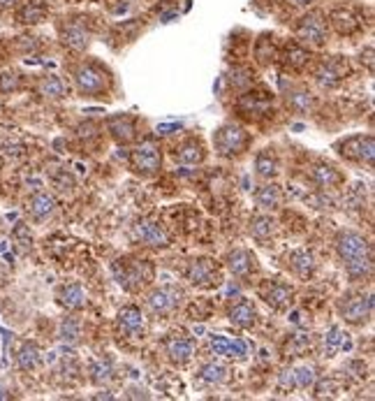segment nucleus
<instances>
[{
    "mask_svg": "<svg viewBox=\"0 0 375 401\" xmlns=\"http://www.w3.org/2000/svg\"><path fill=\"white\" fill-rule=\"evenodd\" d=\"M185 279L194 288H213L220 283V267L208 258H197L188 265Z\"/></svg>",
    "mask_w": 375,
    "mask_h": 401,
    "instance_id": "423d86ee",
    "label": "nucleus"
},
{
    "mask_svg": "<svg viewBox=\"0 0 375 401\" xmlns=\"http://www.w3.org/2000/svg\"><path fill=\"white\" fill-rule=\"evenodd\" d=\"M250 144V135L236 123H225L213 133V147L220 153L222 158H234L241 156L243 151L248 149Z\"/></svg>",
    "mask_w": 375,
    "mask_h": 401,
    "instance_id": "20e7f679",
    "label": "nucleus"
},
{
    "mask_svg": "<svg viewBox=\"0 0 375 401\" xmlns=\"http://www.w3.org/2000/svg\"><path fill=\"white\" fill-rule=\"evenodd\" d=\"M297 38L301 42H306V45H313V47L324 45V38H327V21H324L320 12L306 14V17L299 21Z\"/></svg>",
    "mask_w": 375,
    "mask_h": 401,
    "instance_id": "9d476101",
    "label": "nucleus"
},
{
    "mask_svg": "<svg viewBox=\"0 0 375 401\" xmlns=\"http://www.w3.org/2000/svg\"><path fill=\"white\" fill-rule=\"evenodd\" d=\"M257 320V311H255V304L250 300H241L236 302L232 309H229V323L239 330H250Z\"/></svg>",
    "mask_w": 375,
    "mask_h": 401,
    "instance_id": "412c9836",
    "label": "nucleus"
},
{
    "mask_svg": "<svg viewBox=\"0 0 375 401\" xmlns=\"http://www.w3.org/2000/svg\"><path fill=\"white\" fill-rule=\"evenodd\" d=\"M14 242H17V246H19L21 251H28V249H31L33 237H31V230H28L24 223L17 225V230H14Z\"/></svg>",
    "mask_w": 375,
    "mask_h": 401,
    "instance_id": "a19ab883",
    "label": "nucleus"
},
{
    "mask_svg": "<svg viewBox=\"0 0 375 401\" xmlns=\"http://www.w3.org/2000/svg\"><path fill=\"white\" fill-rule=\"evenodd\" d=\"M259 295H262V300L271 306V309H276V311H285L287 306L292 304V295H294V290L292 286H287L285 281H278V279H273V281H266L262 290H259Z\"/></svg>",
    "mask_w": 375,
    "mask_h": 401,
    "instance_id": "f8f14e48",
    "label": "nucleus"
},
{
    "mask_svg": "<svg viewBox=\"0 0 375 401\" xmlns=\"http://www.w3.org/2000/svg\"><path fill=\"white\" fill-rule=\"evenodd\" d=\"M38 91H40V96H45L47 100L65 98V84H63V79L56 75L42 77V82L38 84Z\"/></svg>",
    "mask_w": 375,
    "mask_h": 401,
    "instance_id": "2f4dec72",
    "label": "nucleus"
},
{
    "mask_svg": "<svg viewBox=\"0 0 375 401\" xmlns=\"http://www.w3.org/2000/svg\"><path fill=\"white\" fill-rule=\"evenodd\" d=\"M19 0H0V10H7V7H14Z\"/></svg>",
    "mask_w": 375,
    "mask_h": 401,
    "instance_id": "49530a36",
    "label": "nucleus"
},
{
    "mask_svg": "<svg viewBox=\"0 0 375 401\" xmlns=\"http://www.w3.org/2000/svg\"><path fill=\"white\" fill-rule=\"evenodd\" d=\"M164 353L174 364H188L194 355V341L185 339V337H171L167 344H164Z\"/></svg>",
    "mask_w": 375,
    "mask_h": 401,
    "instance_id": "6ab92c4d",
    "label": "nucleus"
},
{
    "mask_svg": "<svg viewBox=\"0 0 375 401\" xmlns=\"http://www.w3.org/2000/svg\"><path fill=\"white\" fill-rule=\"evenodd\" d=\"M313 75H315V82L320 84L322 89H336V86L343 82V77L348 75V63H345L341 56L324 58V61L317 63Z\"/></svg>",
    "mask_w": 375,
    "mask_h": 401,
    "instance_id": "0eeeda50",
    "label": "nucleus"
},
{
    "mask_svg": "<svg viewBox=\"0 0 375 401\" xmlns=\"http://www.w3.org/2000/svg\"><path fill=\"white\" fill-rule=\"evenodd\" d=\"M17 89H19V77L17 75H10V72L0 75V93H10V91H17Z\"/></svg>",
    "mask_w": 375,
    "mask_h": 401,
    "instance_id": "37998d69",
    "label": "nucleus"
},
{
    "mask_svg": "<svg viewBox=\"0 0 375 401\" xmlns=\"http://www.w3.org/2000/svg\"><path fill=\"white\" fill-rule=\"evenodd\" d=\"M285 65L292 70H301L304 65L308 63V51L301 47V45H287L285 49Z\"/></svg>",
    "mask_w": 375,
    "mask_h": 401,
    "instance_id": "c9c22d12",
    "label": "nucleus"
},
{
    "mask_svg": "<svg viewBox=\"0 0 375 401\" xmlns=\"http://www.w3.org/2000/svg\"><path fill=\"white\" fill-rule=\"evenodd\" d=\"M311 179H313V184L317 188H324V191H329V188H338V186L345 184L343 174L329 163H317L313 167V172H311Z\"/></svg>",
    "mask_w": 375,
    "mask_h": 401,
    "instance_id": "a211bd4d",
    "label": "nucleus"
},
{
    "mask_svg": "<svg viewBox=\"0 0 375 401\" xmlns=\"http://www.w3.org/2000/svg\"><path fill=\"white\" fill-rule=\"evenodd\" d=\"M292 374H294V388H301V390L311 388L317 378L313 367H299V369H294Z\"/></svg>",
    "mask_w": 375,
    "mask_h": 401,
    "instance_id": "ea45409f",
    "label": "nucleus"
},
{
    "mask_svg": "<svg viewBox=\"0 0 375 401\" xmlns=\"http://www.w3.org/2000/svg\"><path fill=\"white\" fill-rule=\"evenodd\" d=\"M341 149V156L348 158V160H357V163H366V165H373V158H375V144H373V137L371 135H355V137H348L345 142L338 144Z\"/></svg>",
    "mask_w": 375,
    "mask_h": 401,
    "instance_id": "1a4fd4ad",
    "label": "nucleus"
},
{
    "mask_svg": "<svg viewBox=\"0 0 375 401\" xmlns=\"http://www.w3.org/2000/svg\"><path fill=\"white\" fill-rule=\"evenodd\" d=\"M114 274H116L118 286L128 293H137L153 281V267L146 260H118L114 265Z\"/></svg>",
    "mask_w": 375,
    "mask_h": 401,
    "instance_id": "f03ea898",
    "label": "nucleus"
},
{
    "mask_svg": "<svg viewBox=\"0 0 375 401\" xmlns=\"http://www.w3.org/2000/svg\"><path fill=\"white\" fill-rule=\"evenodd\" d=\"M171 130H181V126H178V123H162V126H158V133H162V135H169Z\"/></svg>",
    "mask_w": 375,
    "mask_h": 401,
    "instance_id": "c03bdc74",
    "label": "nucleus"
},
{
    "mask_svg": "<svg viewBox=\"0 0 375 401\" xmlns=\"http://www.w3.org/2000/svg\"><path fill=\"white\" fill-rule=\"evenodd\" d=\"M236 107L243 116H264L271 107V98L269 93H246L239 98Z\"/></svg>",
    "mask_w": 375,
    "mask_h": 401,
    "instance_id": "aec40b11",
    "label": "nucleus"
},
{
    "mask_svg": "<svg viewBox=\"0 0 375 401\" xmlns=\"http://www.w3.org/2000/svg\"><path fill=\"white\" fill-rule=\"evenodd\" d=\"M28 214H31L33 221H47V218H52L56 214V209H59V202L52 193H45V191H38L35 195H31V200H28Z\"/></svg>",
    "mask_w": 375,
    "mask_h": 401,
    "instance_id": "4468645a",
    "label": "nucleus"
},
{
    "mask_svg": "<svg viewBox=\"0 0 375 401\" xmlns=\"http://www.w3.org/2000/svg\"><path fill=\"white\" fill-rule=\"evenodd\" d=\"M211 351L215 355H227V357H234V355H246V346L241 341H229L225 337H211Z\"/></svg>",
    "mask_w": 375,
    "mask_h": 401,
    "instance_id": "473e14b6",
    "label": "nucleus"
},
{
    "mask_svg": "<svg viewBox=\"0 0 375 401\" xmlns=\"http://www.w3.org/2000/svg\"><path fill=\"white\" fill-rule=\"evenodd\" d=\"M336 253L352 281H369L373 276V249L364 235L355 230L338 232Z\"/></svg>",
    "mask_w": 375,
    "mask_h": 401,
    "instance_id": "f257e3e1",
    "label": "nucleus"
},
{
    "mask_svg": "<svg viewBox=\"0 0 375 401\" xmlns=\"http://www.w3.org/2000/svg\"><path fill=\"white\" fill-rule=\"evenodd\" d=\"M341 346H345L341 330H338V327H331V330H329L327 334H324V355H327V357H334V353H336Z\"/></svg>",
    "mask_w": 375,
    "mask_h": 401,
    "instance_id": "58836bf2",
    "label": "nucleus"
},
{
    "mask_svg": "<svg viewBox=\"0 0 375 401\" xmlns=\"http://www.w3.org/2000/svg\"><path fill=\"white\" fill-rule=\"evenodd\" d=\"M176 158L181 165H199L201 160L206 158L204 144L199 140H194V137H190V140H185L181 147L176 149Z\"/></svg>",
    "mask_w": 375,
    "mask_h": 401,
    "instance_id": "b1692460",
    "label": "nucleus"
},
{
    "mask_svg": "<svg viewBox=\"0 0 375 401\" xmlns=\"http://www.w3.org/2000/svg\"><path fill=\"white\" fill-rule=\"evenodd\" d=\"M227 378V369L222 364H204L199 371V381L201 383H208V385H220L222 381Z\"/></svg>",
    "mask_w": 375,
    "mask_h": 401,
    "instance_id": "e433bc0d",
    "label": "nucleus"
},
{
    "mask_svg": "<svg viewBox=\"0 0 375 401\" xmlns=\"http://www.w3.org/2000/svg\"><path fill=\"white\" fill-rule=\"evenodd\" d=\"M75 84L82 96H105L112 86L109 72L98 63H82L75 70Z\"/></svg>",
    "mask_w": 375,
    "mask_h": 401,
    "instance_id": "7ed1b4c3",
    "label": "nucleus"
},
{
    "mask_svg": "<svg viewBox=\"0 0 375 401\" xmlns=\"http://www.w3.org/2000/svg\"><path fill=\"white\" fill-rule=\"evenodd\" d=\"M45 5H40V3H26L24 7L19 10L17 14V19L21 21V24H40L42 19H45Z\"/></svg>",
    "mask_w": 375,
    "mask_h": 401,
    "instance_id": "4c0bfd02",
    "label": "nucleus"
},
{
    "mask_svg": "<svg viewBox=\"0 0 375 401\" xmlns=\"http://www.w3.org/2000/svg\"><path fill=\"white\" fill-rule=\"evenodd\" d=\"M248 232L255 239H259V242H266V239L276 232V221L266 214H255L248 223Z\"/></svg>",
    "mask_w": 375,
    "mask_h": 401,
    "instance_id": "c85d7f7f",
    "label": "nucleus"
},
{
    "mask_svg": "<svg viewBox=\"0 0 375 401\" xmlns=\"http://www.w3.org/2000/svg\"><path fill=\"white\" fill-rule=\"evenodd\" d=\"M331 24H334V28L341 35H352L355 31H359V26H362L359 19L350 10H336L331 14Z\"/></svg>",
    "mask_w": 375,
    "mask_h": 401,
    "instance_id": "7c9ffc66",
    "label": "nucleus"
},
{
    "mask_svg": "<svg viewBox=\"0 0 375 401\" xmlns=\"http://www.w3.org/2000/svg\"><path fill=\"white\" fill-rule=\"evenodd\" d=\"M252 84V77H250V70H246V68H241V70H234L232 72V86L234 89H239V91H243V89H248V86Z\"/></svg>",
    "mask_w": 375,
    "mask_h": 401,
    "instance_id": "79ce46f5",
    "label": "nucleus"
},
{
    "mask_svg": "<svg viewBox=\"0 0 375 401\" xmlns=\"http://www.w3.org/2000/svg\"><path fill=\"white\" fill-rule=\"evenodd\" d=\"M59 337L65 346H77L79 337H82V325L77 318H63V323L59 327Z\"/></svg>",
    "mask_w": 375,
    "mask_h": 401,
    "instance_id": "72a5a7b5",
    "label": "nucleus"
},
{
    "mask_svg": "<svg viewBox=\"0 0 375 401\" xmlns=\"http://www.w3.org/2000/svg\"><path fill=\"white\" fill-rule=\"evenodd\" d=\"M181 300H183L181 288L162 286V288H155L153 293L148 295L146 304H148L151 313H155V316H169V313H174L178 309Z\"/></svg>",
    "mask_w": 375,
    "mask_h": 401,
    "instance_id": "6e6552de",
    "label": "nucleus"
},
{
    "mask_svg": "<svg viewBox=\"0 0 375 401\" xmlns=\"http://www.w3.org/2000/svg\"><path fill=\"white\" fill-rule=\"evenodd\" d=\"M278 156L273 153V149H262L255 156V174L259 179H271L278 174Z\"/></svg>",
    "mask_w": 375,
    "mask_h": 401,
    "instance_id": "393cba45",
    "label": "nucleus"
},
{
    "mask_svg": "<svg viewBox=\"0 0 375 401\" xmlns=\"http://www.w3.org/2000/svg\"><path fill=\"white\" fill-rule=\"evenodd\" d=\"M116 323H118V330L123 334H130V337L144 332V316L137 306H125V309H121Z\"/></svg>",
    "mask_w": 375,
    "mask_h": 401,
    "instance_id": "4be33fe9",
    "label": "nucleus"
},
{
    "mask_svg": "<svg viewBox=\"0 0 375 401\" xmlns=\"http://www.w3.org/2000/svg\"><path fill=\"white\" fill-rule=\"evenodd\" d=\"M5 399H12V395H10V390H7L3 383H0V401H5Z\"/></svg>",
    "mask_w": 375,
    "mask_h": 401,
    "instance_id": "a18cd8bd",
    "label": "nucleus"
},
{
    "mask_svg": "<svg viewBox=\"0 0 375 401\" xmlns=\"http://www.w3.org/2000/svg\"><path fill=\"white\" fill-rule=\"evenodd\" d=\"M89 374H91V381L95 383V385L109 383L112 376H114L112 362H109V360H93L91 367H89Z\"/></svg>",
    "mask_w": 375,
    "mask_h": 401,
    "instance_id": "f704fd0d",
    "label": "nucleus"
},
{
    "mask_svg": "<svg viewBox=\"0 0 375 401\" xmlns=\"http://www.w3.org/2000/svg\"><path fill=\"white\" fill-rule=\"evenodd\" d=\"M61 38H63V45L70 47L72 51H84L86 47H89V31H86L82 24L65 26Z\"/></svg>",
    "mask_w": 375,
    "mask_h": 401,
    "instance_id": "a878e982",
    "label": "nucleus"
},
{
    "mask_svg": "<svg viewBox=\"0 0 375 401\" xmlns=\"http://www.w3.org/2000/svg\"><path fill=\"white\" fill-rule=\"evenodd\" d=\"M160 165H162V153L155 144L144 142L132 151V167H135L137 174H141V177H151V174H155L158 170H160Z\"/></svg>",
    "mask_w": 375,
    "mask_h": 401,
    "instance_id": "9b49d317",
    "label": "nucleus"
},
{
    "mask_svg": "<svg viewBox=\"0 0 375 401\" xmlns=\"http://www.w3.org/2000/svg\"><path fill=\"white\" fill-rule=\"evenodd\" d=\"M107 130H109V135L118 144H130L135 140L137 126L130 114H116V116H109V119H107Z\"/></svg>",
    "mask_w": 375,
    "mask_h": 401,
    "instance_id": "dca6fc26",
    "label": "nucleus"
},
{
    "mask_svg": "<svg viewBox=\"0 0 375 401\" xmlns=\"http://www.w3.org/2000/svg\"><path fill=\"white\" fill-rule=\"evenodd\" d=\"M308 0H292V5H306Z\"/></svg>",
    "mask_w": 375,
    "mask_h": 401,
    "instance_id": "de8ad7c7",
    "label": "nucleus"
},
{
    "mask_svg": "<svg viewBox=\"0 0 375 401\" xmlns=\"http://www.w3.org/2000/svg\"><path fill=\"white\" fill-rule=\"evenodd\" d=\"M287 267H290V272L294 276H299V279H313L315 269H317V262H315V255L306 249H297L287 255Z\"/></svg>",
    "mask_w": 375,
    "mask_h": 401,
    "instance_id": "2eb2a0df",
    "label": "nucleus"
},
{
    "mask_svg": "<svg viewBox=\"0 0 375 401\" xmlns=\"http://www.w3.org/2000/svg\"><path fill=\"white\" fill-rule=\"evenodd\" d=\"M255 202H257V207L273 211L283 204V193H280V188L276 184H264L255 191Z\"/></svg>",
    "mask_w": 375,
    "mask_h": 401,
    "instance_id": "cd10ccee",
    "label": "nucleus"
},
{
    "mask_svg": "<svg viewBox=\"0 0 375 401\" xmlns=\"http://www.w3.org/2000/svg\"><path fill=\"white\" fill-rule=\"evenodd\" d=\"M225 265L227 269L232 272L236 279H248V276L257 269V262H255V255L246 249H234L227 253L225 258Z\"/></svg>",
    "mask_w": 375,
    "mask_h": 401,
    "instance_id": "ddd939ff",
    "label": "nucleus"
},
{
    "mask_svg": "<svg viewBox=\"0 0 375 401\" xmlns=\"http://www.w3.org/2000/svg\"><path fill=\"white\" fill-rule=\"evenodd\" d=\"M135 232L146 246H153V249H164V246H169V235L164 232L162 225H158L153 221H139Z\"/></svg>",
    "mask_w": 375,
    "mask_h": 401,
    "instance_id": "f3484780",
    "label": "nucleus"
},
{
    "mask_svg": "<svg viewBox=\"0 0 375 401\" xmlns=\"http://www.w3.org/2000/svg\"><path fill=\"white\" fill-rule=\"evenodd\" d=\"M338 313L345 323L364 325L373 316V295L371 293H348L338 302Z\"/></svg>",
    "mask_w": 375,
    "mask_h": 401,
    "instance_id": "39448f33",
    "label": "nucleus"
},
{
    "mask_svg": "<svg viewBox=\"0 0 375 401\" xmlns=\"http://www.w3.org/2000/svg\"><path fill=\"white\" fill-rule=\"evenodd\" d=\"M40 364H42V353H40L38 344L26 341V344L17 351V367L21 371H35Z\"/></svg>",
    "mask_w": 375,
    "mask_h": 401,
    "instance_id": "bb28decb",
    "label": "nucleus"
},
{
    "mask_svg": "<svg viewBox=\"0 0 375 401\" xmlns=\"http://www.w3.org/2000/svg\"><path fill=\"white\" fill-rule=\"evenodd\" d=\"M59 304L68 311H82L86 306V293L79 283H68L59 290Z\"/></svg>",
    "mask_w": 375,
    "mask_h": 401,
    "instance_id": "5701e85b",
    "label": "nucleus"
},
{
    "mask_svg": "<svg viewBox=\"0 0 375 401\" xmlns=\"http://www.w3.org/2000/svg\"><path fill=\"white\" fill-rule=\"evenodd\" d=\"M285 98H287V107H290L292 112H297V114H308L315 105V98L306 89H301V86H297V89H290V93H287Z\"/></svg>",
    "mask_w": 375,
    "mask_h": 401,
    "instance_id": "c756f323",
    "label": "nucleus"
}]
</instances>
